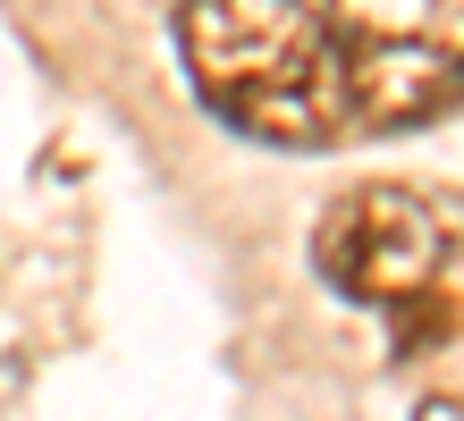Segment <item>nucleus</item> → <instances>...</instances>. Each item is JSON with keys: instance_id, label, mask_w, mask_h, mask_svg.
<instances>
[{"instance_id": "1", "label": "nucleus", "mask_w": 464, "mask_h": 421, "mask_svg": "<svg viewBox=\"0 0 464 421\" xmlns=\"http://www.w3.org/2000/svg\"><path fill=\"white\" fill-rule=\"evenodd\" d=\"M178 51L211 119H228L254 144L321 152L346 127L338 43L313 0H186Z\"/></svg>"}, {"instance_id": "3", "label": "nucleus", "mask_w": 464, "mask_h": 421, "mask_svg": "<svg viewBox=\"0 0 464 421\" xmlns=\"http://www.w3.org/2000/svg\"><path fill=\"white\" fill-rule=\"evenodd\" d=\"M440 262L448 219L414 186H354L313 228V270L354 303H405L414 287H440Z\"/></svg>"}, {"instance_id": "2", "label": "nucleus", "mask_w": 464, "mask_h": 421, "mask_svg": "<svg viewBox=\"0 0 464 421\" xmlns=\"http://www.w3.org/2000/svg\"><path fill=\"white\" fill-rule=\"evenodd\" d=\"M346 119L363 127H430L464 101V0H330Z\"/></svg>"}]
</instances>
